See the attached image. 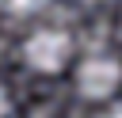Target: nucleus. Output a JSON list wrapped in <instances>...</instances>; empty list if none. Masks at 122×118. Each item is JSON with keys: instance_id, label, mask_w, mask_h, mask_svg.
<instances>
[{"instance_id": "1", "label": "nucleus", "mask_w": 122, "mask_h": 118, "mask_svg": "<svg viewBox=\"0 0 122 118\" xmlns=\"http://www.w3.org/2000/svg\"><path fill=\"white\" fill-rule=\"evenodd\" d=\"M69 53H72V38H69L65 30H38V34H30L27 46H23L27 65L38 69V72H57V69L69 61Z\"/></svg>"}, {"instance_id": "2", "label": "nucleus", "mask_w": 122, "mask_h": 118, "mask_svg": "<svg viewBox=\"0 0 122 118\" xmlns=\"http://www.w3.org/2000/svg\"><path fill=\"white\" fill-rule=\"evenodd\" d=\"M118 84H122V65L114 57H88L76 69V88L88 99H111Z\"/></svg>"}, {"instance_id": "3", "label": "nucleus", "mask_w": 122, "mask_h": 118, "mask_svg": "<svg viewBox=\"0 0 122 118\" xmlns=\"http://www.w3.org/2000/svg\"><path fill=\"white\" fill-rule=\"evenodd\" d=\"M42 4H46V0H8V8L19 11V15H23V11H38Z\"/></svg>"}, {"instance_id": "4", "label": "nucleus", "mask_w": 122, "mask_h": 118, "mask_svg": "<svg viewBox=\"0 0 122 118\" xmlns=\"http://www.w3.org/2000/svg\"><path fill=\"white\" fill-rule=\"evenodd\" d=\"M4 114H8V91L0 88V118H4Z\"/></svg>"}, {"instance_id": "5", "label": "nucleus", "mask_w": 122, "mask_h": 118, "mask_svg": "<svg viewBox=\"0 0 122 118\" xmlns=\"http://www.w3.org/2000/svg\"><path fill=\"white\" fill-rule=\"evenodd\" d=\"M107 118H122V103H118V107H111V110H107Z\"/></svg>"}]
</instances>
